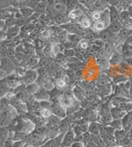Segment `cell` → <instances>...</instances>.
I'll return each mask as SVG.
<instances>
[{"instance_id": "obj_1", "label": "cell", "mask_w": 132, "mask_h": 147, "mask_svg": "<svg viewBox=\"0 0 132 147\" xmlns=\"http://www.w3.org/2000/svg\"><path fill=\"white\" fill-rule=\"evenodd\" d=\"M110 23H111V18H110L109 8L108 9L106 8L102 11L101 18L96 22H93L92 25V30L94 32H101L109 27Z\"/></svg>"}, {"instance_id": "obj_2", "label": "cell", "mask_w": 132, "mask_h": 147, "mask_svg": "<svg viewBox=\"0 0 132 147\" xmlns=\"http://www.w3.org/2000/svg\"><path fill=\"white\" fill-rule=\"evenodd\" d=\"M58 101L61 104L62 107H64L66 110L69 108H73L75 105L74 98L71 97V95L68 94H62L58 97Z\"/></svg>"}, {"instance_id": "obj_3", "label": "cell", "mask_w": 132, "mask_h": 147, "mask_svg": "<svg viewBox=\"0 0 132 147\" xmlns=\"http://www.w3.org/2000/svg\"><path fill=\"white\" fill-rule=\"evenodd\" d=\"M51 113L53 115L59 117L60 119H64L66 117V115H67V111L64 107L61 106V104L59 102H55L51 104Z\"/></svg>"}, {"instance_id": "obj_4", "label": "cell", "mask_w": 132, "mask_h": 147, "mask_svg": "<svg viewBox=\"0 0 132 147\" xmlns=\"http://www.w3.org/2000/svg\"><path fill=\"white\" fill-rule=\"evenodd\" d=\"M74 141H75V134L71 127L64 134L62 143H61V147H70Z\"/></svg>"}, {"instance_id": "obj_5", "label": "cell", "mask_w": 132, "mask_h": 147, "mask_svg": "<svg viewBox=\"0 0 132 147\" xmlns=\"http://www.w3.org/2000/svg\"><path fill=\"white\" fill-rule=\"evenodd\" d=\"M38 78V73L36 69H29L27 70L24 76H22V83L26 85L35 83V81Z\"/></svg>"}, {"instance_id": "obj_6", "label": "cell", "mask_w": 132, "mask_h": 147, "mask_svg": "<svg viewBox=\"0 0 132 147\" xmlns=\"http://www.w3.org/2000/svg\"><path fill=\"white\" fill-rule=\"evenodd\" d=\"M12 118L7 110V107L2 108L0 112V127H7L10 124Z\"/></svg>"}, {"instance_id": "obj_7", "label": "cell", "mask_w": 132, "mask_h": 147, "mask_svg": "<svg viewBox=\"0 0 132 147\" xmlns=\"http://www.w3.org/2000/svg\"><path fill=\"white\" fill-rule=\"evenodd\" d=\"M0 67L6 73H10L13 70H14V63L11 59H9L7 57H3L0 60Z\"/></svg>"}, {"instance_id": "obj_8", "label": "cell", "mask_w": 132, "mask_h": 147, "mask_svg": "<svg viewBox=\"0 0 132 147\" xmlns=\"http://www.w3.org/2000/svg\"><path fill=\"white\" fill-rule=\"evenodd\" d=\"M64 134L65 133H60L57 136L47 140L41 147H61V143H62Z\"/></svg>"}, {"instance_id": "obj_9", "label": "cell", "mask_w": 132, "mask_h": 147, "mask_svg": "<svg viewBox=\"0 0 132 147\" xmlns=\"http://www.w3.org/2000/svg\"><path fill=\"white\" fill-rule=\"evenodd\" d=\"M33 98L39 102L45 100L49 101L50 100V94H48V91L44 88L40 87L39 89L36 92V94H33Z\"/></svg>"}, {"instance_id": "obj_10", "label": "cell", "mask_w": 132, "mask_h": 147, "mask_svg": "<svg viewBox=\"0 0 132 147\" xmlns=\"http://www.w3.org/2000/svg\"><path fill=\"white\" fill-rule=\"evenodd\" d=\"M20 32H21V27L17 25L8 27L6 30L7 40H12L13 38L18 36Z\"/></svg>"}, {"instance_id": "obj_11", "label": "cell", "mask_w": 132, "mask_h": 147, "mask_svg": "<svg viewBox=\"0 0 132 147\" xmlns=\"http://www.w3.org/2000/svg\"><path fill=\"white\" fill-rule=\"evenodd\" d=\"M84 15V11L81 8L77 7L68 13V18H69V20L79 21Z\"/></svg>"}, {"instance_id": "obj_12", "label": "cell", "mask_w": 132, "mask_h": 147, "mask_svg": "<svg viewBox=\"0 0 132 147\" xmlns=\"http://www.w3.org/2000/svg\"><path fill=\"white\" fill-rule=\"evenodd\" d=\"M68 20H69V18H68L67 13H59L53 18V23H55L57 26H63L68 22Z\"/></svg>"}, {"instance_id": "obj_13", "label": "cell", "mask_w": 132, "mask_h": 147, "mask_svg": "<svg viewBox=\"0 0 132 147\" xmlns=\"http://www.w3.org/2000/svg\"><path fill=\"white\" fill-rule=\"evenodd\" d=\"M125 112L120 107H116L111 109V115L113 119H121L125 115Z\"/></svg>"}, {"instance_id": "obj_14", "label": "cell", "mask_w": 132, "mask_h": 147, "mask_svg": "<svg viewBox=\"0 0 132 147\" xmlns=\"http://www.w3.org/2000/svg\"><path fill=\"white\" fill-rule=\"evenodd\" d=\"M48 6V0H40L37 5L35 7V12L39 13H45L46 12V8Z\"/></svg>"}, {"instance_id": "obj_15", "label": "cell", "mask_w": 132, "mask_h": 147, "mask_svg": "<svg viewBox=\"0 0 132 147\" xmlns=\"http://www.w3.org/2000/svg\"><path fill=\"white\" fill-rule=\"evenodd\" d=\"M88 131H89L92 135H95L97 136H100V124L95 121H92L89 123L88 125Z\"/></svg>"}, {"instance_id": "obj_16", "label": "cell", "mask_w": 132, "mask_h": 147, "mask_svg": "<svg viewBox=\"0 0 132 147\" xmlns=\"http://www.w3.org/2000/svg\"><path fill=\"white\" fill-rule=\"evenodd\" d=\"M19 12L24 18H30L33 14L35 13V9L32 7H27V6H23V7H19Z\"/></svg>"}, {"instance_id": "obj_17", "label": "cell", "mask_w": 132, "mask_h": 147, "mask_svg": "<svg viewBox=\"0 0 132 147\" xmlns=\"http://www.w3.org/2000/svg\"><path fill=\"white\" fill-rule=\"evenodd\" d=\"M109 13H110V18H111V22H116V21L120 20V14L121 11L114 6H110L109 7Z\"/></svg>"}, {"instance_id": "obj_18", "label": "cell", "mask_w": 132, "mask_h": 147, "mask_svg": "<svg viewBox=\"0 0 132 147\" xmlns=\"http://www.w3.org/2000/svg\"><path fill=\"white\" fill-rule=\"evenodd\" d=\"M123 25L121 23L120 21H116V22H112L109 25V30L111 31V32L112 33H119V32L122 29Z\"/></svg>"}, {"instance_id": "obj_19", "label": "cell", "mask_w": 132, "mask_h": 147, "mask_svg": "<svg viewBox=\"0 0 132 147\" xmlns=\"http://www.w3.org/2000/svg\"><path fill=\"white\" fill-rule=\"evenodd\" d=\"M131 20V18L129 13L127 12V10H123V11L121 12V14H120V20L119 21L123 25V27L125 26L127 23H129Z\"/></svg>"}, {"instance_id": "obj_20", "label": "cell", "mask_w": 132, "mask_h": 147, "mask_svg": "<svg viewBox=\"0 0 132 147\" xmlns=\"http://www.w3.org/2000/svg\"><path fill=\"white\" fill-rule=\"evenodd\" d=\"M79 26L82 27L83 29H88L90 27H92V22H91V20L86 16V15H84L79 21Z\"/></svg>"}, {"instance_id": "obj_21", "label": "cell", "mask_w": 132, "mask_h": 147, "mask_svg": "<svg viewBox=\"0 0 132 147\" xmlns=\"http://www.w3.org/2000/svg\"><path fill=\"white\" fill-rule=\"evenodd\" d=\"M67 40H69L70 42H72L73 45L78 46V44L82 40V36H81V35L77 33H68Z\"/></svg>"}, {"instance_id": "obj_22", "label": "cell", "mask_w": 132, "mask_h": 147, "mask_svg": "<svg viewBox=\"0 0 132 147\" xmlns=\"http://www.w3.org/2000/svg\"><path fill=\"white\" fill-rule=\"evenodd\" d=\"M112 32H111V31L108 29V30H104L101 32H99L98 38L100 40H103V41H109L111 40L112 37Z\"/></svg>"}, {"instance_id": "obj_23", "label": "cell", "mask_w": 132, "mask_h": 147, "mask_svg": "<svg viewBox=\"0 0 132 147\" xmlns=\"http://www.w3.org/2000/svg\"><path fill=\"white\" fill-rule=\"evenodd\" d=\"M9 89L10 88L7 84L6 80H0V97L1 98L4 97L8 93Z\"/></svg>"}, {"instance_id": "obj_24", "label": "cell", "mask_w": 132, "mask_h": 147, "mask_svg": "<svg viewBox=\"0 0 132 147\" xmlns=\"http://www.w3.org/2000/svg\"><path fill=\"white\" fill-rule=\"evenodd\" d=\"M6 83L10 88H18L21 85V82L17 78H14V79L7 78Z\"/></svg>"}, {"instance_id": "obj_25", "label": "cell", "mask_w": 132, "mask_h": 147, "mask_svg": "<svg viewBox=\"0 0 132 147\" xmlns=\"http://www.w3.org/2000/svg\"><path fill=\"white\" fill-rule=\"evenodd\" d=\"M126 130L125 129H117L114 131V137H115V140H117V141L119 140H121L126 135Z\"/></svg>"}, {"instance_id": "obj_26", "label": "cell", "mask_w": 132, "mask_h": 147, "mask_svg": "<svg viewBox=\"0 0 132 147\" xmlns=\"http://www.w3.org/2000/svg\"><path fill=\"white\" fill-rule=\"evenodd\" d=\"M39 85L36 83H32V84H27L25 89L30 95H33V94H36V92L39 89Z\"/></svg>"}, {"instance_id": "obj_27", "label": "cell", "mask_w": 132, "mask_h": 147, "mask_svg": "<svg viewBox=\"0 0 132 147\" xmlns=\"http://www.w3.org/2000/svg\"><path fill=\"white\" fill-rule=\"evenodd\" d=\"M35 26H36V25H35L33 22H29L28 23L25 24L24 26L21 27V32H23V33H26V34L31 33V32H32L33 29H34Z\"/></svg>"}, {"instance_id": "obj_28", "label": "cell", "mask_w": 132, "mask_h": 147, "mask_svg": "<svg viewBox=\"0 0 132 147\" xmlns=\"http://www.w3.org/2000/svg\"><path fill=\"white\" fill-rule=\"evenodd\" d=\"M61 47H63V46H62L60 43L52 44V45H51V56L55 57L58 54L60 53V51H61Z\"/></svg>"}, {"instance_id": "obj_29", "label": "cell", "mask_w": 132, "mask_h": 147, "mask_svg": "<svg viewBox=\"0 0 132 147\" xmlns=\"http://www.w3.org/2000/svg\"><path fill=\"white\" fill-rule=\"evenodd\" d=\"M39 62V57L36 56V55H32L30 58V60L26 63V66H27V68H32L33 66H36Z\"/></svg>"}, {"instance_id": "obj_30", "label": "cell", "mask_w": 132, "mask_h": 147, "mask_svg": "<svg viewBox=\"0 0 132 147\" xmlns=\"http://www.w3.org/2000/svg\"><path fill=\"white\" fill-rule=\"evenodd\" d=\"M78 6H79L78 0H66V7H67V10L69 12L76 8Z\"/></svg>"}, {"instance_id": "obj_31", "label": "cell", "mask_w": 132, "mask_h": 147, "mask_svg": "<svg viewBox=\"0 0 132 147\" xmlns=\"http://www.w3.org/2000/svg\"><path fill=\"white\" fill-rule=\"evenodd\" d=\"M7 110H8V113H9L10 117L12 118V120H14L15 118L18 117L19 113H18V111L17 110L16 107H14L13 106H12V105H9V106L7 107Z\"/></svg>"}, {"instance_id": "obj_32", "label": "cell", "mask_w": 132, "mask_h": 147, "mask_svg": "<svg viewBox=\"0 0 132 147\" xmlns=\"http://www.w3.org/2000/svg\"><path fill=\"white\" fill-rule=\"evenodd\" d=\"M65 71L63 68H59L55 70L54 77L55 78V80H59V79H64V77L65 76Z\"/></svg>"}, {"instance_id": "obj_33", "label": "cell", "mask_w": 132, "mask_h": 147, "mask_svg": "<svg viewBox=\"0 0 132 147\" xmlns=\"http://www.w3.org/2000/svg\"><path fill=\"white\" fill-rule=\"evenodd\" d=\"M108 124L110 125V127H113L115 130H117V129H121V127H123V126H122V121L121 120V119H114L112 121L109 122Z\"/></svg>"}, {"instance_id": "obj_34", "label": "cell", "mask_w": 132, "mask_h": 147, "mask_svg": "<svg viewBox=\"0 0 132 147\" xmlns=\"http://www.w3.org/2000/svg\"><path fill=\"white\" fill-rule=\"evenodd\" d=\"M41 87L44 88L47 91H51V90H53L55 88V84L53 83V81L50 80H46L43 83V84H42Z\"/></svg>"}, {"instance_id": "obj_35", "label": "cell", "mask_w": 132, "mask_h": 147, "mask_svg": "<svg viewBox=\"0 0 132 147\" xmlns=\"http://www.w3.org/2000/svg\"><path fill=\"white\" fill-rule=\"evenodd\" d=\"M85 39L89 40V41H94L98 38V35H96V32L90 31L89 32H86L85 34Z\"/></svg>"}, {"instance_id": "obj_36", "label": "cell", "mask_w": 132, "mask_h": 147, "mask_svg": "<svg viewBox=\"0 0 132 147\" xmlns=\"http://www.w3.org/2000/svg\"><path fill=\"white\" fill-rule=\"evenodd\" d=\"M40 115L43 118H49L52 115V113H51V109H48V108H40Z\"/></svg>"}, {"instance_id": "obj_37", "label": "cell", "mask_w": 132, "mask_h": 147, "mask_svg": "<svg viewBox=\"0 0 132 147\" xmlns=\"http://www.w3.org/2000/svg\"><path fill=\"white\" fill-rule=\"evenodd\" d=\"M105 53L106 55H112V54L113 53V50H114V45L112 44V42H107V43H106L105 45Z\"/></svg>"}, {"instance_id": "obj_38", "label": "cell", "mask_w": 132, "mask_h": 147, "mask_svg": "<svg viewBox=\"0 0 132 147\" xmlns=\"http://www.w3.org/2000/svg\"><path fill=\"white\" fill-rule=\"evenodd\" d=\"M73 97L77 99V100H82V98H84V95L82 94V92H81V90L79 89V88L76 87L75 88H73Z\"/></svg>"}, {"instance_id": "obj_39", "label": "cell", "mask_w": 132, "mask_h": 147, "mask_svg": "<svg viewBox=\"0 0 132 147\" xmlns=\"http://www.w3.org/2000/svg\"><path fill=\"white\" fill-rule=\"evenodd\" d=\"M78 47L81 50H87L89 47V42L86 39H82V40L78 44Z\"/></svg>"}, {"instance_id": "obj_40", "label": "cell", "mask_w": 132, "mask_h": 147, "mask_svg": "<svg viewBox=\"0 0 132 147\" xmlns=\"http://www.w3.org/2000/svg\"><path fill=\"white\" fill-rule=\"evenodd\" d=\"M102 11H92V14H91L92 20L93 22L99 20L102 17Z\"/></svg>"}, {"instance_id": "obj_41", "label": "cell", "mask_w": 132, "mask_h": 147, "mask_svg": "<svg viewBox=\"0 0 132 147\" xmlns=\"http://www.w3.org/2000/svg\"><path fill=\"white\" fill-rule=\"evenodd\" d=\"M67 82H66L64 79H59V80H56L55 81V85H56V87L59 88L60 89H62V88H65L67 86Z\"/></svg>"}, {"instance_id": "obj_42", "label": "cell", "mask_w": 132, "mask_h": 147, "mask_svg": "<svg viewBox=\"0 0 132 147\" xmlns=\"http://www.w3.org/2000/svg\"><path fill=\"white\" fill-rule=\"evenodd\" d=\"M75 51L73 49H65L64 51V55L67 58H72L73 56H75Z\"/></svg>"}, {"instance_id": "obj_43", "label": "cell", "mask_w": 132, "mask_h": 147, "mask_svg": "<svg viewBox=\"0 0 132 147\" xmlns=\"http://www.w3.org/2000/svg\"><path fill=\"white\" fill-rule=\"evenodd\" d=\"M55 63L57 64H62L65 61V56L64 54L59 53L55 57Z\"/></svg>"}, {"instance_id": "obj_44", "label": "cell", "mask_w": 132, "mask_h": 147, "mask_svg": "<svg viewBox=\"0 0 132 147\" xmlns=\"http://www.w3.org/2000/svg\"><path fill=\"white\" fill-rule=\"evenodd\" d=\"M120 60V55L118 53H113L111 55V58H110V63L111 64H117Z\"/></svg>"}, {"instance_id": "obj_45", "label": "cell", "mask_w": 132, "mask_h": 147, "mask_svg": "<svg viewBox=\"0 0 132 147\" xmlns=\"http://www.w3.org/2000/svg\"><path fill=\"white\" fill-rule=\"evenodd\" d=\"M12 6L9 0H0V9H3Z\"/></svg>"}, {"instance_id": "obj_46", "label": "cell", "mask_w": 132, "mask_h": 147, "mask_svg": "<svg viewBox=\"0 0 132 147\" xmlns=\"http://www.w3.org/2000/svg\"><path fill=\"white\" fill-rule=\"evenodd\" d=\"M84 96H85L86 98H87L88 100H93L94 98H95V94H94V93H93L92 91H91V90H87V91H85Z\"/></svg>"}, {"instance_id": "obj_47", "label": "cell", "mask_w": 132, "mask_h": 147, "mask_svg": "<svg viewBox=\"0 0 132 147\" xmlns=\"http://www.w3.org/2000/svg\"><path fill=\"white\" fill-rule=\"evenodd\" d=\"M108 84V80H101L97 82V86L98 88H104L106 86H107Z\"/></svg>"}, {"instance_id": "obj_48", "label": "cell", "mask_w": 132, "mask_h": 147, "mask_svg": "<svg viewBox=\"0 0 132 147\" xmlns=\"http://www.w3.org/2000/svg\"><path fill=\"white\" fill-rule=\"evenodd\" d=\"M25 145V142L22 140H16L13 144V147H23Z\"/></svg>"}, {"instance_id": "obj_49", "label": "cell", "mask_w": 132, "mask_h": 147, "mask_svg": "<svg viewBox=\"0 0 132 147\" xmlns=\"http://www.w3.org/2000/svg\"><path fill=\"white\" fill-rule=\"evenodd\" d=\"M7 40V33L5 30H2L0 32V42H3Z\"/></svg>"}, {"instance_id": "obj_50", "label": "cell", "mask_w": 132, "mask_h": 147, "mask_svg": "<svg viewBox=\"0 0 132 147\" xmlns=\"http://www.w3.org/2000/svg\"><path fill=\"white\" fill-rule=\"evenodd\" d=\"M70 147H85V146H84V143H83V142H81V141H74L72 145H71V146Z\"/></svg>"}, {"instance_id": "obj_51", "label": "cell", "mask_w": 132, "mask_h": 147, "mask_svg": "<svg viewBox=\"0 0 132 147\" xmlns=\"http://www.w3.org/2000/svg\"><path fill=\"white\" fill-rule=\"evenodd\" d=\"M5 26H6V21L0 18V29L3 30L5 28Z\"/></svg>"}, {"instance_id": "obj_52", "label": "cell", "mask_w": 132, "mask_h": 147, "mask_svg": "<svg viewBox=\"0 0 132 147\" xmlns=\"http://www.w3.org/2000/svg\"><path fill=\"white\" fill-rule=\"evenodd\" d=\"M84 146L85 147H100V146H98L97 144H95V143H92V142H88L86 145H84Z\"/></svg>"}, {"instance_id": "obj_53", "label": "cell", "mask_w": 132, "mask_h": 147, "mask_svg": "<svg viewBox=\"0 0 132 147\" xmlns=\"http://www.w3.org/2000/svg\"><path fill=\"white\" fill-rule=\"evenodd\" d=\"M126 10H127V12L129 13L130 16H131V18H132V4H131L129 7H127V9H126Z\"/></svg>"}, {"instance_id": "obj_54", "label": "cell", "mask_w": 132, "mask_h": 147, "mask_svg": "<svg viewBox=\"0 0 132 147\" xmlns=\"http://www.w3.org/2000/svg\"><path fill=\"white\" fill-rule=\"evenodd\" d=\"M132 41V34L131 35H130L127 38H126V43L128 44V43H130V42H131Z\"/></svg>"}, {"instance_id": "obj_55", "label": "cell", "mask_w": 132, "mask_h": 147, "mask_svg": "<svg viewBox=\"0 0 132 147\" xmlns=\"http://www.w3.org/2000/svg\"><path fill=\"white\" fill-rule=\"evenodd\" d=\"M115 147H124L122 145H118V146H116Z\"/></svg>"}, {"instance_id": "obj_56", "label": "cell", "mask_w": 132, "mask_h": 147, "mask_svg": "<svg viewBox=\"0 0 132 147\" xmlns=\"http://www.w3.org/2000/svg\"><path fill=\"white\" fill-rule=\"evenodd\" d=\"M2 30H3V29H0V32H1V31H2Z\"/></svg>"}]
</instances>
